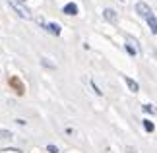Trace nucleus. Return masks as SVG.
I'll return each instance as SVG.
<instances>
[{"label": "nucleus", "instance_id": "f257e3e1", "mask_svg": "<svg viewBox=\"0 0 157 153\" xmlns=\"http://www.w3.org/2000/svg\"><path fill=\"white\" fill-rule=\"evenodd\" d=\"M8 4L12 6V8H14V12H16L17 16L23 17V20H31V17H33V16H31V12H29V8H27V6H23L20 0H8Z\"/></svg>", "mask_w": 157, "mask_h": 153}, {"label": "nucleus", "instance_id": "f03ea898", "mask_svg": "<svg viewBox=\"0 0 157 153\" xmlns=\"http://www.w3.org/2000/svg\"><path fill=\"white\" fill-rule=\"evenodd\" d=\"M136 12H138L142 17H146V20L151 16V8H149L146 2H136Z\"/></svg>", "mask_w": 157, "mask_h": 153}, {"label": "nucleus", "instance_id": "7ed1b4c3", "mask_svg": "<svg viewBox=\"0 0 157 153\" xmlns=\"http://www.w3.org/2000/svg\"><path fill=\"white\" fill-rule=\"evenodd\" d=\"M41 25H43L49 33H52V35H60V25H58V23H52V21L45 23V21H41Z\"/></svg>", "mask_w": 157, "mask_h": 153}, {"label": "nucleus", "instance_id": "20e7f679", "mask_svg": "<svg viewBox=\"0 0 157 153\" xmlns=\"http://www.w3.org/2000/svg\"><path fill=\"white\" fill-rule=\"evenodd\" d=\"M64 14L76 16V14H78V6H76V4H66V6H64Z\"/></svg>", "mask_w": 157, "mask_h": 153}, {"label": "nucleus", "instance_id": "39448f33", "mask_svg": "<svg viewBox=\"0 0 157 153\" xmlns=\"http://www.w3.org/2000/svg\"><path fill=\"white\" fill-rule=\"evenodd\" d=\"M147 25H149V29H151V33H157V20H155L153 14L147 17Z\"/></svg>", "mask_w": 157, "mask_h": 153}, {"label": "nucleus", "instance_id": "423d86ee", "mask_svg": "<svg viewBox=\"0 0 157 153\" xmlns=\"http://www.w3.org/2000/svg\"><path fill=\"white\" fill-rule=\"evenodd\" d=\"M124 82H126V85L130 87V91H134V93L138 91V83H136V82H134L132 78H124Z\"/></svg>", "mask_w": 157, "mask_h": 153}, {"label": "nucleus", "instance_id": "0eeeda50", "mask_svg": "<svg viewBox=\"0 0 157 153\" xmlns=\"http://www.w3.org/2000/svg\"><path fill=\"white\" fill-rule=\"evenodd\" d=\"M103 16L107 17L109 21H114V20H117V16H114V10H111V8H107V10L103 12Z\"/></svg>", "mask_w": 157, "mask_h": 153}, {"label": "nucleus", "instance_id": "6e6552de", "mask_svg": "<svg viewBox=\"0 0 157 153\" xmlns=\"http://www.w3.org/2000/svg\"><path fill=\"white\" fill-rule=\"evenodd\" d=\"M144 128H146L147 132H153V128H155V126H153V122H149V120H144Z\"/></svg>", "mask_w": 157, "mask_h": 153}, {"label": "nucleus", "instance_id": "1a4fd4ad", "mask_svg": "<svg viewBox=\"0 0 157 153\" xmlns=\"http://www.w3.org/2000/svg\"><path fill=\"white\" fill-rule=\"evenodd\" d=\"M0 138H2V140H8V138H12V132H8V130H0Z\"/></svg>", "mask_w": 157, "mask_h": 153}, {"label": "nucleus", "instance_id": "9d476101", "mask_svg": "<svg viewBox=\"0 0 157 153\" xmlns=\"http://www.w3.org/2000/svg\"><path fill=\"white\" fill-rule=\"evenodd\" d=\"M41 62H43L45 66H49V68H54V64H52V62H49L47 58H41Z\"/></svg>", "mask_w": 157, "mask_h": 153}, {"label": "nucleus", "instance_id": "9b49d317", "mask_svg": "<svg viewBox=\"0 0 157 153\" xmlns=\"http://www.w3.org/2000/svg\"><path fill=\"white\" fill-rule=\"evenodd\" d=\"M144 111H146V113H151V114L155 113V111H153V107H149V105H144Z\"/></svg>", "mask_w": 157, "mask_h": 153}, {"label": "nucleus", "instance_id": "f8f14e48", "mask_svg": "<svg viewBox=\"0 0 157 153\" xmlns=\"http://www.w3.org/2000/svg\"><path fill=\"white\" fill-rule=\"evenodd\" d=\"M47 149H49L51 153H58V147H54V145H49V147H47Z\"/></svg>", "mask_w": 157, "mask_h": 153}]
</instances>
